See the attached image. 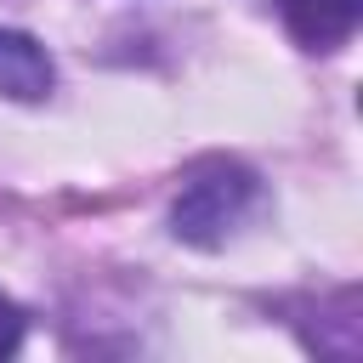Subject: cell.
<instances>
[{"instance_id":"obj_1","label":"cell","mask_w":363,"mask_h":363,"mask_svg":"<svg viewBox=\"0 0 363 363\" xmlns=\"http://www.w3.org/2000/svg\"><path fill=\"white\" fill-rule=\"evenodd\" d=\"M267 204V187L250 164L227 159V153H210L199 159L182 187H176V204H170V233L182 244H199V250H216L227 244L233 233H244Z\"/></svg>"},{"instance_id":"obj_2","label":"cell","mask_w":363,"mask_h":363,"mask_svg":"<svg viewBox=\"0 0 363 363\" xmlns=\"http://www.w3.org/2000/svg\"><path fill=\"white\" fill-rule=\"evenodd\" d=\"M284 28L306 45V51H340L357 34L363 0H278Z\"/></svg>"},{"instance_id":"obj_3","label":"cell","mask_w":363,"mask_h":363,"mask_svg":"<svg viewBox=\"0 0 363 363\" xmlns=\"http://www.w3.org/2000/svg\"><path fill=\"white\" fill-rule=\"evenodd\" d=\"M57 85V62L45 57V45L34 34L0 28V96L11 102H45Z\"/></svg>"},{"instance_id":"obj_4","label":"cell","mask_w":363,"mask_h":363,"mask_svg":"<svg viewBox=\"0 0 363 363\" xmlns=\"http://www.w3.org/2000/svg\"><path fill=\"white\" fill-rule=\"evenodd\" d=\"M17 340H23V306L0 295V357H11V352H17Z\"/></svg>"}]
</instances>
